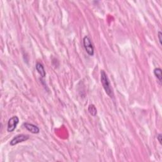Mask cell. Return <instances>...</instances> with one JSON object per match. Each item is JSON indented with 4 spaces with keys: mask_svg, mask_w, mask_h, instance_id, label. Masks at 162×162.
I'll list each match as a JSON object with an SVG mask.
<instances>
[{
    "mask_svg": "<svg viewBox=\"0 0 162 162\" xmlns=\"http://www.w3.org/2000/svg\"><path fill=\"white\" fill-rule=\"evenodd\" d=\"M101 82L103 86L104 90L107 95H108L110 98L113 97V93L112 89L111 88L110 82L109 79L108 77L107 74L104 70H101Z\"/></svg>",
    "mask_w": 162,
    "mask_h": 162,
    "instance_id": "obj_1",
    "label": "cell"
},
{
    "mask_svg": "<svg viewBox=\"0 0 162 162\" xmlns=\"http://www.w3.org/2000/svg\"><path fill=\"white\" fill-rule=\"evenodd\" d=\"M83 45L87 53L89 56H92L94 55V46L92 43L91 39L88 36H86L83 38Z\"/></svg>",
    "mask_w": 162,
    "mask_h": 162,
    "instance_id": "obj_2",
    "label": "cell"
},
{
    "mask_svg": "<svg viewBox=\"0 0 162 162\" xmlns=\"http://www.w3.org/2000/svg\"><path fill=\"white\" fill-rule=\"evenodd\" d=\"M19 122V118L17 116H14L10 118L8 122L7 131L8 132H14Z\"/></svg>",
    "mask_w": 162,
    "mask_h": 162,
    "instance_id": "obj_3",
    "label": "cell"
},
{
    "mask_svg": "<svg viewBox=\"0 0 162 162\" xmlns=\"http://www.w3.org/2000/svg\"><path fill=\"white\" fill-rule=\"evenodd\" d=\"M28 139H29V136H28V135L19 134L15 136L13 138V140L10 141V146H15L17 144L27 141Z\"/></svg>",
    "mask_w": 162,
    "mask_h": 162,
    "instance_id": "obj_4",
    "label": "cell"
},
{
    "mask_svg": "<svg viewBox=\"0 0 162 162\" xmlns=\"http://www.w3.org/2000/svg\"><path fill=\"white\" fill-rule=\"evenodd\" d=\"M24 126L28 131L31 132L32 134H39V132H40V129H39V127L37 125H34L32 124L24 123Z\"/></svg>",
    "mask_w": 162,
    "mask_h": 162,
    "instance_id": "obj_5",
    "label": "cell"
},
{
    "mask_svg": "<svg viewBox=\"0 0 162 162\" xmlns=\"http://www.w3.org/2000/svg\"><path fill=\"white\" fill-rule=\"evenodd\" d=\"M36 69L38 71V72L40 74V76H41L43 78L46 77V71L42 63H40L39 62H38L36 65Z\"/></svg>",
    "mask_w": 162,
    "mask_h": 162,
    "instance_id": "obj_6",
    "label": "cell"
},
{
    "mask_svg": "<svg viewBox=\"0 0 162 162\" xmlns=\"http://www.w3.org/2000/svg\"><path fill=\"white\" fill-rule=\"evenodd\" d=\"M154 75L156 76V77L157 78L160 84H161V81H162V74H161V69L160 68H156L154 69L153 70Z\"/></svg>",
    "mask_w": 162,
    "mask_h": 162,
    "instance_id": "obj_7",
    "label": "cell"
},
{
    "mask_svg": "<svg viewBox=\"0 0 162 162\" xmlns=\"http://www.w3.org/2000/svg\"><path fill=\"white\" fill-rule=\"evenodd\" d=\"M88 112L92 115V116L95 117L97 115V109L94 105H90L88 107Z\"/></svg>",
    "mask_w": 162,
    "mask_h": 162,
    "instance_id": "obj_8",
    "label": "cell"
},
{
    "mask_svg": "<svg viewBox=\"0 0 162 162\" xmlns=\"http://www.w3.org/2000/svg\"><path fill=\"white\" fill-rule=\"evenodd\" d=\"M158 38L159 39V43L160 44L161 46L162 45V33L161 31H159L158 32Z\"/></svg>",
    "mask_w": 162,
    "mask_h": 162,
    "instance_id": "obj_9",
    "label": "cell"
},
{
    "mask_svg": "<svg viewBox=\"0 0 162 162\" xmlns=\"http://www.w3.org/2000/svg\"><path fill=\"white\" fill-rule=\"evenodd\" d=\"M157 140H158L160 144H162V135H161V134H159L158 135V136H157Z\"/></svg>",
    "mask_w": 162,
    "mask_h": 162,
    "instance_id": "obj_10",
    "label": "cell"
}]
</instances>
